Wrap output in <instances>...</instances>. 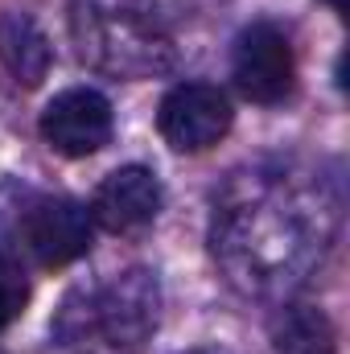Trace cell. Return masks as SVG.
<instances>
[{
	"mask_svg": "<svg viewBox=\"0 0 350 354\" xmlns=\"http://www.w3.org/2000/svg\"><path fill=\"white\" fill-rule=\"evenodd\" d=\"M161 326V284L149 268L116 272L107 284L83 288L71 297L58 313L54 334L62 342H83L87 334H99L111 351L136 354Z\"/></svg>",
	"mask_w": 350,
	"mask_h": 354,
	"instance_id": "cell-3",
	"label": "cell"
},
{
	"mask_svg": "<svg viewBox=\"0 0 350 354\" xmlns=\"http://www.w3.org/2000/svg\"><path fill=\"white\" fill-rule=\"evenodd\" d=\"M219 0H75L79 58L111 79H161L198 54Z\"/></svg>",
	"mask_w": 350,
	"mask_h": 354,
	"instance_id": "cell-2",
	"label": "cell"
},
{
	"mask_svg": "<svg viewBox=\"0 0 350 354\" xmlns=\"http://www.w3.org/2000/svg\"><path fill=\"white\" fill-rule=\"evenodd\" d=\"M185 354H227V351H185Z\"/></svg>",
	"mask_w": 350,
	"mask_h": 354,
	"instance_id": "cell-12",
	"label": "cell"
},
{
	"mask_svg": "<svg viewBox=\"0 0 350 354\" xmlns=\"http://www.w3.org/2000/svg\"><path fill=\"white\" fill-rule=\"evenodd\" d=\"M25 297H29V288H25V276H21L17 260L0 256V330L17 322V313L25 309Z\"/></svg>",
	"mask_w": 350,
	"mask_h": 354,
	"instance_id": "cell-11",
	"label": "cell"
},
{
	"mask_svg": "<svg viewBox=\"0 0 350 354\" xmlns=\"http://www.w3.org/2000/svg\"><path fill=\"white\" fill-rule=\"evenodd\" d=\"M116 115L111 103L99 95L95 87H66L58 91L46 111H42V136L54 153L62 157H91L111 140Z\"/></svg>",
	"mask_w": 350,
	"mask_h": 354,
	"instance_id": "cell-7",
	"label": "cell"
},
{
	"mask_svg": "<svg viewBox=\"0 0 350 354\" xmlns=\"http://www.w3.org/2000/svg\"><path fill=\"white\" fill-rule=\"evenodd\" d=\"M0 62L21 87H37L50 75V37L29 12H4L0 17Z\"/></svg>",
	"mask_w": 350,
	"mask_h": 354,
	"instance_id": "cell-10",
	"label": "cell"
},
{
	"mask_svg": "<svg viewBox=\"0 0 350 354\" xmlns=\"http://www.w3.org/2000/svg\"><path fill=\"white\" fill-rule=\"evenodd\" d=\"M231 99L214 83H177L157 107V132L177 153H206L231 132Z\"/></svg>",
	"mask_w": 350,
	"mask_h": 354,
	"instance_id": "cell-5",
	"label": "cell"
},
{
	"mask_svg": "<svg viewBox=\"0 0 350 354\" xmlns=\"http://www.w3.org/2000/svg\"><path fill=\"white\" fill-rule=\"evenodd\" d=\"M161 214V181L145 165H124L99 181L91 198V218L116 235L140 231Z\"/></svg>",
	"mask_w": 350,
	"mask_h": 354,
	"instance_id": "cell-8",
	"label": "cell"
},
{
	"mask_svg": "<svg viewBox=\"0 0 350 354\" xmlns=\"http://www.w3.org/2000/svg\"><path fill=\"white\" fill-rule=\"evenodd\" d=\"M231 79L243 91V99L252 103H280L288 99V91L297 83V58H293V41L280 25L272 21H252L231 50Z\"/></svg>",
	"mask_w": 350,
	"mask_h": 354,
	"instance_id": "cell-4",
	"label": "cell"
},
{
	"mask_svg": "<svg viewBox=\"0 0 350 354\" xmlns=\"http://www.w3.org/2000/svg\"><path fill=\"white\" fill-rule=\"evenodd\" d=\"M342 231V181L305 157H260L223 177L210 202V260L227 288L280 305L297 297Z\"/></svg>",
	"mask_w": 350,
	"mask_h": 354,
	"instance_id": "cell-1",
	"label": "cell"
},
{
	"mask_svg": "<svg viewBox=\"0 0 350 354\" xmlns=\"http://www.w3.org/2000/svg\"><path fill=\"white\" fill-rule=\"evenodd\" d=\"M268 338L276 354H334L338 351V330L326 317L322 305L288 297L276 305L272 322H268Z\"/></svg>",
	"mask_w": 350,
	"mask_h": 354,
	"instance_id": "cell-9",
	"label": "cell"
},
{
	"mask_svg": "<svg viewBox=\"0 0 350 354\" xmlns=\"http://www.w3.org/2000/svg\"><path fill=\"white\" fill-rule=\"evenodd\" d=\"M91 231L95 218L75 198H33L17 218V239L25 256H33V264L42 268H66L87 256Z\"/></svg>",
	"mask_w": 350,
	"mask_h": 354,
	"instance_id": "cell-6",
	"label": "cell"
}]
</instances>
